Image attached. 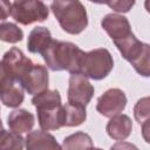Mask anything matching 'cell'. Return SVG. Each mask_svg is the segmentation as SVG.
<instances>
[{"label":"cell","instance_id":"1","mask_svg":"<svg viewBox=\"0 0 150 150\" xmlns=\"http://www.w3.org/2000/svg\"><path fill=\"white\" fill-rule=\"evenodd\" d=\"M84 54L82 49L71 42L53 40L42 57L47 67L54 71L68 70L71 74H80Z\"/></svg>","mask_w":150,"mask_h":150},{"label":"cell","instance_id":"16","mask_svg":"<svg viewBox=\"0 0 150 150\" xmlns=\"http://www.w3.org/2000/svg\"><path fill=\"white\" fill-rule=\"evenodd\" d=\"M87 118L86 107L67 103L63 105V127H77Z\"/></svg>","mask_w":150,"mask_h":150},{"label":"cell","instance_id":"20","mask_svg":"<svg viewBox=\"0 0 150 150\" xmlns=\"http://www.w3.org/2000/svg\"><path fill=\"white\" fill-rule=\"evenodd\" d=\"M23 38V32L12 22H2L0 26V39L5 42L15 43L21 41Z\"/></svg>","mask_w":150,"mask_h":150},{"label":"cell","instance_id":"23","mask_svg":"<svg viewBox=\"0 0 150 150\" xmlns=\"http://www.w3.org/2000/svg\"><path fill=\"white\" fill-rule=\"evenodd\" d=\"M110 150H138V148H137L135 144H132V143L121 141V142L115 143V144L110 148Z\"/></svg>","mask_w":150,"mask_h":150},{"label":"cell","instance_id":"5","mask_svg":"<svg viewBox=\"0 0 150 150\" xmlns=\"http://www.w3.org/2000/svg\"><path fill=\"white\" fill-rule=\"evenodd\" d=\"M12 18L21 25L45 21L49 15L47 5L42 1L20 0L12 2Z\"/></svg>","mask_w":150,"mask_h":150},{"label":"cell","instance_id":"4","mask_svg":"<svg viewBox=\"0 0 150 150\" xmlns=\"http://www.w3.org/2000/svg\"><path fill=\"white\" fill-rule=\"evenodd\" d=\"M114 60L110 52L105 48H97L84 54L80 74L93 79L102 80L112 70Z\"/></svg>","mask_w":150,"mask_h":150},{"label":"cell","instance_id":"11","mask_svg":"<svg viewBox=\"0 0 150 150\" xmlns=\"http://www.w3.org/2000/svg\"><path fill=\"white\" fill-rule=\"evenodd\" d=\"M26 150H62L55 137L45 130H34L26 136Z\"/></svg>","mask_w":150,"mask_h":150},{"label":"cell","instance_id":"2","mask_svg":"<svg viewBox=\"0 0 150 150\" xmlns=\"http://www.w3.org/2000/svg\"><path fill=\"white\" fill-rule=\"evenodd\" d=\"M32 103L36 109L40 128L45 131L63 127V105L57 90H46L35 95Z\"/></svg>","mask_w":150,"mask_h":150},{"label":"cell","instance_id":"22","mask_svg":"<svg viewBox=\"0 0 150 150\" xmlns=\"http://www.w3.org/2000/svg\"><path fill=\"white\" fill-rule=\"evenodd\" d=\"M107 5L116 12L125 13L135 5V1H112V2H108Z\"/></svg>","mask_w":150,"mask_h":150},{"label":"cell","instance_id":"15","mask_svg":"<svg viewBox=\"0 0 150 150\" xmlns=\"http://www.w3.org/2000/svg\"><path fill=\"white\" fill-rule=\"evenodd\" d=\"M23 88L16 86L15 83H9L5 86H0L1 90V102L4 105L9 108H16L19 107L25 98L23 95Z\"/></svg>","mask_w":150,"mask_h":150},{"label":"cell","instance_id":"3","mask_svg":"<svg viewBox=\"0 0 150 150\" xmlns=\"http://www.w3.org/2000/svg\"><path fill=\"white\" fill-rule=\"evenodd\" d=\"M50 9L59 21L62 29L69 34H80L88 25L87 11L82 2L75 1H54Z\"/></svg>","mask_w":150,"mask_h":150},{"label":"cell","instance_id":"24","mask_svg":"<svg viewBox=\"0 0 150 150\" xmlns=\"http://www.w3.org/2000/svg\"><path fill=\"white\" fill-rule=\"evenodd\" d=\"M0 15H1V20H6V18L12 14V2H7V1H1L0 2Z\"/></svg>","mask_w":150,"mask_h":150},{"label":"cell","instance_id":"8","mask_svg":"<svg viewBox=\"0 0 150 150\" xmlns=\"http://www.w3.org/2000/svg\"><path fill=\"white\" fill-rule=\"evenodd\" d=\"M127 105V96L118 88L108 89L102 96L98 97L96 109L105 117H114L120 115Z\"/></svg>","mask_w":150,"mask_h":150},{"label":"cell","instance_id":"18","mask_svg":"<svg viewBox=\"0 0 150 150\" xmlns=\"http://www.w3.org/2000/svg\"><path fill=\"white\" fill-rule=\"evenodd\" d=\"M25 139L20 134L2 129L0 136V150H23Z\"/></svg>","mask_w":150,"mask_h":150},{"label":"cell","instance_id":"25","mask_svg":"<svg viewBox=\"0 0 150 150\" xmlns=\"http://www.w3.org/2000/svg\"><path fill=\"white\" fill-rule=\"evenodd\" d=\"M142 136L144 141L150 144V118L142 123Z\"/></svg>","mask_w":150,"mask_h":150},{"label":"cell","instance_id":"9","mask_svg":"<svg viewBox=\"0 0 150 150\" xmlns=\"http://www.w3.org/2000/svg\"><path fill=\"white\" fill-rule=\"evenodd\" d=\"M48 70L42 64H33L29 71L22 77L19 84L30 95H38L48 90Z\"/></svg>","mask_w":150,"mask_h":150},{"label":"cell","instance_id":"26","mask_svg":"<svg viewBox=\"0 0 150 150\" xmlns=\"http://www.w3.org/2000/svg\"><path fill=\"white\" fill-rule=\"evenodd\" d=\"M144 6H145V9L150 13V0H146V1L144 2Z\"/></svg>","mask_w":150,"mask_h":150},{"label":"cell","instance_id":"12","mask_svg":"<svg viewBox=\"0 0 150 150\" xmlns=\"http://www.w3.org/2000/svg\"><path fill=\"white\" fill-rule=\"evenodd\" d=\"M52 42L53 38L49 29H47L46 27H35L28 35L27 48L30 53L42 55L52 45Z\"/></svg>","mask_w":150,"mask_h":150},{"label":"cell","instance_id":"6","mask_svg":"<svg viewBox=\"0 0 150 150\" xmlns=\"http://www.w3.org/2000/svg\"><path fill=\"white\" fill-rule=\"evenodd\" d=\"M33 62L19 48L13 47L7 50L1 60V76L20 82L33 67Z\"/></svg>","mask_w":150,"mask_h":150},{"label":"cell","instance_id":"14","mask_svg":"<svg viewBox=\"0 0 150 150\" xmlns=\"http://www.w3.org/2000/svg\"><path fill=\"white\" fill-rule=\"evenodd\" d=\"M34 116L32 112L25 109L13 110L8 116V127L11 131L16 134L28 132L34 127Z\"/></svg>","mask_w":150,"mask_h":150},{"label":"cell","instance_id":"10","mask_svg":"<svg viewBox=\"0 0 150 150\" xmlns=\"http://www.w3.org/2000/svg\"><path fill=\"white\" fill-rule=\"evenodd\" d=\"M102 28L108 33L114 43L120 42L130 35H132L130 23L128 19L120 14H107L101 21Z\"/></svg>","mask_w":150,"mask_h":150},{"label":"cell","instance_id":"17","mask_svg":"<svg viewBox=\"0 0 150 150\" xmlns=\"http://www.w3.org/2000/svg\"><path fill=\"white\" fill-rule=\"evenodd\" d=\"M62 150H89L93 148L91 137L82 131L69 135L62 142Z\"/></svg>","mask_w":150,"mask_h":150},{"label":"cell","instance_id":"27","mask_svg":"<svg viewBox=\"0 0 150 150\" xmlns=\"http://www.w3.org/2000/svg\"><path fill=\"white\" fill-rule=\"evenodd\" d=\"M89 150H102V149H100V148H91V149H89Z\"/></svg>","mask_w":150,"mask_h":150},{"label":"cell","instance_id":"19","mask_svg":"<svg viewBox=\"0 0 150 150\" xmlns=\"http://www.w3.org/2000/svg\"><path fill=\"white\" fill-rule=\"evenodd\" d=\"M130 63L139 75L149 77L150 76V45L144 43L141 53Z\"/></svg>","mask_w":150,"mask_h":150},{"label":"cell","instance_id":"21","mask_svg":"<svg viewBox=\"0 0 150 150\" xmlns=\"http://www.w3.org/2000/svg\"><path fill=\"white\" fill-rule=\"evenodd\" d=\"M134 115L138 123H143L150 118V96L142 97L137 101L134 108Z\"/></svg>","mask_w":150,"mask_h":150},{"label":"cell","instance_id":"13","mask_svg":"<svg viewBox=\"0 0 150 150\" xmlns=\"http://www.w3.org/2000/svg\"><path fill=\"white\" fill-rule=\"evenodd\" d=\"M108 135L116 141H124L132 130V122L127 115H117L110 118L105 128Z\"/></svg>","mask_w":150,"mask_h":150},{"label":"cell","instance_id":"7","mask_svg":"<svg viewBox=\"0 0 150 150\" xmlns=\"http://www.w3.org/2000/svg\"><path fill=\"white\" fill-rule=\"evenodd\" d=\"M94 95V87L81 74H71L68 86V103L86 107Z\"/></svg>","mask_w":150,"mask_h":150}]
</instances>
